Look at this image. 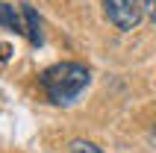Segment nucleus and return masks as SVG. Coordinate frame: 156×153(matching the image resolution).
I'll list each match as a JSON object with an SVG mask.
<instances>
[{
    "instance_id": "423d86ee",
    "label": "nucleus",
    "mask_w": 156,
    "mask_h": 153,
    "mask_svg": "<svg viewBox=\"0 0 156 153\" xmlns=\"http://www.w3.org/2000/svg\"><path fill=\"white\" fill-rule=\"evenodd\" d=\"M9 56H12V47L9 44H0V62H6Z\"/></svg>"
},
{
    "instance_id": "7ed1b4c3",
    "label": "nucleus",
    "mask_w": 156,
    "mask_h": 153,
    "mask_svg": "<svg viewBox=\"0 0 156 153\" xmlns=\"http://www.w3.org/2000/svg\"><path fill=\"white\" fill-rule=\"evenodd\" d=\"M103 12L109 18V24L118 27L121 33H133L144 18L141 0H103Z\"/></svg>"
},
{
    "instance_id": "f03ea898",
    "label": "nucleus",
    "mask_w": 156,
    "mask_h": 153,
    "mask_svg": "<svg viewBox=\"0 0 156 153\" xmlns=\"http://www.w3.org/2000/svg\"><path fill=\"white\" fill-rule=\"evenodd\" d=\"M0 27H6L12 33L18 35H27V41L38 47L44 41L41 35V18L35 12L33 6H27V3H0Z\"/></svg>"
},
{
    "instance_id": "f257e3e1",
    "label": "nucleus",
    "mask_w": 156,
    "mask_h": 153,
    "mask_svg": "<svg viewBox=\"0 0 156 153\" xmlns=\"http://www.w3.org/2000/svg\"><path fill=\"white\" fill-rule=\"evenodd\" d=\"M91 83V71L83 62H56L50 68H44L38 74V85L44 88L47 100L56 106H68L86 91V85Z\"/></svg>"
},
{
    "instance_id": "39448f33",
    "label": "nucleus",
    "mask_w": 156,
    "mask_h": 153,
    "mask_svg": "<svg viewBox=\"0 0 156 153\" xmlns=\"http://www.w3.org/2000/svg\"><path fill=\"white\" fill-rule=\"evenodd\" d=\"M141 9H144V15L156 24V0H141Z\"/></svg>"
},
{
    "instance_id": "20e7f679",
    "label": "nucleus",
    "mask_w": 156,
    "mask_h": 153,
    "mask_svg": "<svg viewBox=\"0 0 156 153\" xmlns=\"http://www.w3.org/2000/svg\"><path fill=\"white\" fill-rule=\"evenodd\" d=\"M68 150L71 153H103L97 144H91V141H86V138H74V141L68 144Z\"/></svg>"
}]
</instances>
